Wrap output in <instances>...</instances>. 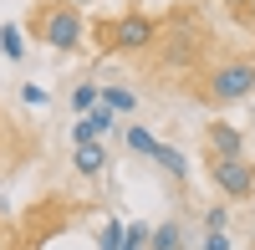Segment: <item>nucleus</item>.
<instances>
[{
    "instance_id": "nucleus-11",
    "label": "nucleus",
    "mask_w": 255,
    "mask_h": 250,
    "mask_svg": "<svg viewBox=\"0 0 255 250\" xmlns=\"http://www.w3.org/2000/svg\"><path fill=\"white\" fill-rule=\"evenodd\" d=\"M102 108H113V113H138V92H133V87H102Z\"/></svg>"
},
{
    "instance_id": "nucleus-12",
    "label": "nucleus",
    "mask_w": 255,
    "mask_h": 250,
    "mask_svg": "<svg viewBox=\"0 0 255 250\" xmlns=\"http://www.w3.org/2000/svg\"><path fill=\"white\" fill-rule=\"evenodd\" d=\"M97 102H102V87H92V82H77V87H72V108H77L82 118H87Z\"/></svg>"
},
{
    "instance_id": "nucleus-7",
    "label": "nucleus",
    "mask_w": 255,
    "mask_h": 250,
    "mask_svg": "<svg viewBox=\"0 0 255 250\" xmlns=\"http://www.w3.org/2000/svg\"><path fill=\"white\" fill-rule=\"evenodd\" d=\"M102 169H108V148H102V143H82V148H77V174L97 179Z\"/></svg>"
},
{
    "instance_id": "nucleus-16",
    "label": "nucleus",
    "mask_w": 255,
    "mask_h": 250,
    "mask_svg": "<svg viewBox=\"0 0 255 250\" xmlns=\"http://www.w3.org/2000/svg\"><path fill=\"white\" fill-rule=\"evenodd\" d=\"M20 102H26V108H46V87L26 82V87H20Z\"/></svg>"
},
{
    "instance_id": "nucleus-10",
    "label": "nucleus",
    "mask_w": 255,
    "mask_h": 250,
    "mask_svg": "<svg viewBox=\"0 0 255 250\" xmlns=\"http://www.w3.org/2000/svg\"><path fill=\"white\" fill-rule=\"evenodd\" d=\"M123 138H128V148H133V153H143V158H158V148H163V143L148 133V128H138V123H133V128H128Z\"/></svg>"
},
{
    "instance_id": "nucleus-19",
    "label": "nucleus",
    "mask_w": 255,
    "mask_h": 250,
    "mask_svg": "<svg viewBox=\"0 0 255 250\" xmlns=\"http://www.w3.org/2000/svg\"><path fill=\"white\" fill-rule=\"evenodd\" d=\"M67 5H92V0H67Z\"/></svg>"
},
{
    "instance_id": "nucleus-5",
    "label": "nucleus",
    "mask_w": 255,
    "mask_h": 250,
    "mask_svg": "<svg viewBox=\"0 0 255 250\" xmlns=\"http://www.w3.org/2000/svg\"><path fill=\"white\" fill-rule=\"evenodd\" d=\"M113 123H118V113L97 102V108H92L87 118H77V123H72V138H77V148H82V143H102V133H113Z\"/></svg>"
},
{
    "instance_id": "nucleus-17",
    "label": "nucleus",
    "mask_w": 255,
    "mask_h": 250,
    "mask_svg": "<svg viewBox=\"0 0 255 250\" xmlns=\"http://www.w3.org/2000/svg\"><path fill=\"white\" fill-rule=\"evenodd\" d=\"M225 225H230V210H220V204H215V210H209V215H204V230H209V235H215V230H225Z\"/></svg>"
},
{
    "instance_id": "nucleus-14",
    "label": "nucleus",
    "mask_w": 255,
    "mask_h": 250,
    "mask_svg": "<svg viewBox=\"0 0 255 250\" xmlns=\"http://www.w3.org/2000/svg\"><path fill=\"white\" fill-rule=\"evenodd\" d=\"M148 240H153V230L138 220V225H128V235H123V250H148Z\"/></svg>"
},
{
    "instance_id": "nucleus-13",
    "label": "nucleus",
    "mask_w": 255,
    "mask_h": 250,
    "mask_svg": "<svg viewBox=\"0 0 255 250\" xmlns=\"http://www.w3.org/2000/svg\"><path fill=\"white\" fill-rule=\"evenodd\" d=\"M158 163H163V169L174 174V179H184V174H189V163H184V153H179V148H168V143L158 148Z\"/></svg>"
},
{
    "instance_id": "nucleus-6",
    "label": "nucleus",
    "mask_w": 255,
    "mask_h": 250,
    "mask_svg": "<svg viewBox=\"0 0 255 250\" xmlns=\"http://www.w3.org/2000/svg\"><path fill=\"white\" fill-rule=\"evenodd\" d=\"M209 153L215 158H245V138L235 123H209Z\"/></svg>"
},
{
    "instance_id": "nucleus-21",
    "label": "nucleus",
    "mask_w": 255,
    "mask_h": 250,
    "mask_svg": "<svg viewBox=\"0 0 255 250\" xmlns=\"http://www.w3.org/2000/svg\"><path fill=\"white\" fill-rule=\"evenodd\" d=\"M0 250H5V245H0Z\"/></svg>"
},
{
    "instance_id": "nucleus-20",
    "label": "nucleus",
    "mask_w": 255,
    "mask_h": 250,
    "mask_svg": "<svg viewBox=\"0 0 255 250\" xmlns=\"http://www.w3.org/2000/svg\"><path fill=\"white\" fill-rule=\"evenodd\" d=\"M250 15H255V0H250Z\"/></svg>"
},
{
    "instance_id": "nucleus-4",
    "label": "nucleus",
    "mask_w": 255,
    "mask_h": 250,
    "mask_svg": "<svg viewBox=\"0 0 255 250\" xmlns=\"http://www.w3.org/2000/svg\"><path fill=\"white\" fill-rule=\"evenodd\" d=\"M209 179H215V189H220L225 199H250V194H255V169H250V158H215Z\"/></svg>"
},
{
    "instance_id": "nucleus-1",
    "label": "nucleus",
    "mask_w": 255,
    "mask_h": 250,
    "mask_svg": "<svg viewBox=\"0 0 255 250\" xmlns=\"http://www.w3.org/2000/svg\"><path fill=\"white\" fill-rule=\"evenodd\" d=\"M36 36L46 41L51 51H82V36H87V20H82L77 5H67V0H56V5H46L36 15Z\"/></svg>"
},
{
    "instance_id": "nucleus-15",
    "label": "nucleus",
    "mask_w": 255,
    "mask_h": 250,
    "mask_svg": "<svg viewBox=\"0 0 255 250\" xmlns=\"http://www.w3.org/2000/svg\"><path fill=\"white\" fill-rule=\"evenodd\" d=\"M123 235H128V225L123 220H108V225H102V245L97 250H123Z\"/></svg>"
},
{
    "instance_id": "nucleus-2",
    "label": "nucleus",
    "mask_w": 255,
    "mask_h": 250,
    "mask_svg": "<svg viewBox=\"0 0 255 250\" xmlns=\"http://www.w3.org/2000/svg\"><path fill=\"white\" fill-rule=\"evenodd\" d=\"M250 92H255V61H250V56L220 61V67L209 72V82H204V97L220 102V108H230V102H245Z\"/></svg>"
},
{
    "instance_id": "nucleus-18",
    "label": "nucleus",
    "mask_w": 255,
    "mask_h": 250,
    "mask_svg": "<svg viewBox=\"0 0 255 250\" xmlns=\"http://www.w3.org/2000/svg\"><path fill=\"white\" fill-rule=\"evenodd\" d=\"M199 250H230V240H225V230H215V235H204V245Z\"/></svg>"
},
{
    "instance_id": "nucleus-8",
    "label": "nucleus",
    "mask_w": 255,
    "mask_h": 250,
    "mask_svg": "<svg viewBox=\"0 0 255 250\" xmlns=\"http://www.w3.org/2000/svg\"><path fill=\"white\" fill-rule=\"evenodd\" d=\"M148 250H189L184 245V225L179 220H163L158 230H153V240H148Z\"/></svg>"
},
{
    "instance_id": "nucleus-9",
    "label": "nucleus",
    "mask_w": 255,
    "mask_h": 250,
    "mask_svg": "<svg viewBox=\"0 0 255 250\" xmlns=\"http://www.w3.org/2000/svg\"><path fill=\"white\" fill-rule=\"evenodd\" d=\"M0 56H5V61H26V31L10 26V20L0 26Z\"/></svg>"
},
{
    "instance_id": "nucleus-3",
    "label": "nucleus",
    "mask_w": 255,
    "mask_h": 250,
    "mask_svg": "<svg viewBox=\"0 0 255 250\" xmlns=\"http://www.w3.org/2000/svg\"><path fill=\"white\" fill-rule=\"evenodd\" d=\"M102 36H108V51H128V56H133V51H148V46H153L158 26H153L148 15H138V10H128V15H118Z\"/></svg>"
}]
</instances>
